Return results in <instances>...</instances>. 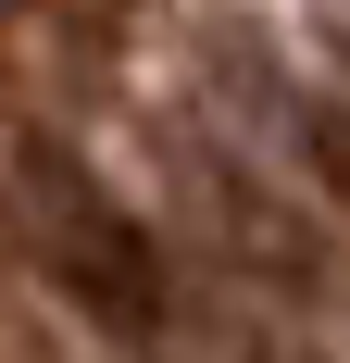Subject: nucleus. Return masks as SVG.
<instances>
[{
  "instance_id": "1",
  "label": "nucleus",
  "mask_w": 350,
  "mask_h": 363,
  "mask_svg": "<svg viewBox=\"0 0 350 363\" xmlns=\"http://www.w3.org/2000/svg\"><path fill=\"white\" fill-rule=\"evenodd\" d=\"M13 188H26V251H38V276H50L101 338L150 351V338L175 326V276H163V251H150V225L125 213L75 150H50V138L13 150Z\"/></svg>"
},
{
  "instance_id": "2",
  "label": "nucleus",
  "mask_w": 350,
  "mask_h": 363,
  "mask_svg": "<svg viewBox=\"0 0 350 363\" xmlns=\"http://www.w3.org/2000/svg\"><path fill=\"white\" fill-rule=\"evenodd\" d=\"M175 188H188V225H201L213 276H225L250 313H276V326H325V313L350 301L338 251H325V225L300 213L263 163H238L213 125H175Z\"/></svg>"
},
{
  "instance_id": "3",
  "label": "nucleus",
  "mask_w": 350,
  "mask_h": 363,
  "mask_svg": "<svg viewBox=\"0 0 350 363\" xmlns=\"http://www.w3.org/2000/svg\"><path fill=\"white\" fill-rule=\"evenodd\" d=\"M225 63L250 75V101H263V125H276V150L300 163V188L350 213V88H300V75H288V63H263L250 38H225Z\"/></svg>"
},
{
  "instance_id": "4",
  "label": "nucleus",
  "mask_w": 350,
  "mask_h": 363,
  "mask_svg": "<svg viewBox=\"0 0 350 363\" xmlns=\"http://www.w3.org/2000/svg\"><path fill=\"white\" fill-rule=\"evenodd\" d=\"M188 326L213 338V363H325L313 326H276V313H250V301H188Z\"/></svg>"
},
{
  "instance_id": "5",
  "label": "nucleus",
  "mask_w": 350,
  "mask_h": 363,
  "mask_svg": "<svg viewBox=\"0 0 350 363\" xmlns=\"http://www.w3.org/2000/svg\"><path fill=\"white\" fill-rule=\"evenodd\" d=\"M325 50H338V63H350V13H325Z\"/></svg>"
}]
</instances>
